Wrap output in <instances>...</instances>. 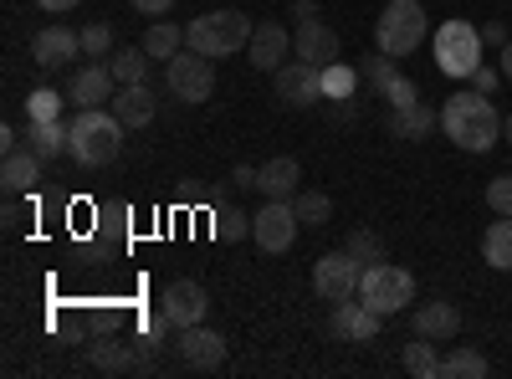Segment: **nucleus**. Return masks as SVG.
Wrapping results in <instances>:
<instances>
[{
    "label": "nucleus",
    "instance_id": "nucleus-1",
    "mask_svg": "<svg viewBox=\"0 0 512 379\" xmlns=\"http://www.w3.org/2000/svg\"><path fill=\"white\" fill-rule=\"evenodd\" d=\"M441 134L456 144V149H466V154H492L497 144H502V113L492 108V98L487 93H451L446 103H441Z\"/></svg>",
    "mask_w": 512,
    "mask_h": 379
},
{
    "label": "nucleus",
    "instance_id": "nucleus-2",
    "mask_svg": "<svg viewBox=\"0 0 512 379\" xmlns=\"http://www.w3.org/2000/svg\"><path fill=\"white\" fill-rule=\"evenodd\" d=\"M123 118L108 113V108H77L72 118V159L82 164V170H103V164H113L123 154Z\"/></svg>",
    "mask_w": 512,
    "mask_h": 379
},
{
    "label": "nucleus",
    "instance_id": "nucleus-3",
    "mask_svg": "<svg viewBox=\"0 0 512 379\" xmlns=\"http://www.w3.org/2000/svg\"><path fill=\"white\" fill-rule=\"evenodd\" d=\"M256 21L246 11H205L185 26V47H195L200 57H236L246 52Z\"/></svg>",
    "mask_w": 512,
    "mask_h": 379
},
{
    "label": "nucleus",
    "instance_id": "nucleus-4",
    "mask_svg": "<svg viewBox=\"0 0 512 379\" xmlns=\"http://www.w3.org/2000/svg\"><path fill=\"white\" fill-rule=\"evenodd\" d=\"M425 36H431V16H425L420 0H390L374 21V41L384 57H410Z\"/></svg>",
    "mask_w": 512,
    "mask_h": 379
},
{
    "label": "nucleus",
    "instance_id": "nucleus-5",
    "mask_svg": "<svg viewBox=\"0 0 512 379\" xmlns=\"http://www.w3.org/2000/svg\"><path fill=\"white\" fill-rule=\"evenodd\" d=\"M359 303L374 308L379 318L410 308V303H415V272H405V267H395V262L364 267V277H359Z\"/></svg>",
    "mask_w": 512,
    "mask_h": 379
},
{
    "label": "nucleus",
    "instance_id": "nucleus-6",
    "mask_svg": "<svg viewBox=\"0 0 512 379\" xmlns=\"http://www.w3.org/2000/svg\"><path fill=\"white\" fill-rule=\"evenodd\" d=\"M431 52L446 77H472L482 67V31L472 21H441V31L431 36Z\"/></svg>",
    "mask_w": 512,
    "mask_h": 379
},
{
    "label": "nucleus",
    "instance_id": "nucleus-7",
    "mask_svg": "<svg viewBox=\"0 0 512 379\" xmlns=\"http://www.w3.org/2000/svg\"><path fill=\"white\" fill-rule=\"evenodd\" d=\"M164 88L175 93L180 103H205L210 93H216V57H200L195 47L175 52L164 62Z\"/></svg>",
    "mask_w": 512,
    "mask_h": 379
},
{
    "label": "nucleus",
    "instance_id": "nucleus-8",
    "mask_svg": "<svg viewBox=\"0 0 512 379\" xmlns=\"http://www.w3.org/2000/svg\"><path fill=\"white\" fill-rule=\"evenodd\" d=\"M359 277H364V267L349 257V246L344 251H323V257L313 262V292L323 303H349L359 292Z\"/></svg>",
    "mask_w": 512,
    "mask_h": 379
},
{
    "label": "nucleus",
    "instance_id": "nucleus-9",
    "mask_svg": "<svg viewBox=\"0 0 512 379\" xmlns=\"http://www.w3.org/2000/svg\"><path fill=\"white\" fill-rule=\"evenodd\" d=\"M297 231H303V221H297L292 200H267V205L251 216V241L262 246L267 257H282V251L297 241Z\"/></svg>",
    "mask_w": 512,
    "mask_h": 379
},
{
    "label": "nucleus",
    "instance_id": "nucleus-10",
    "mask_svg": "<svg viewBox=\"0 0 512 379\" xmlns=\"http://www.w3.org/2000/svg\"><path fill=\"white\" fill-rule=\"evenodd\" d=\"M272 77H277V98H282L287 108H313V103L323 98V67H313V62H303V57L282 62Z\"/></svg>",
    "mask_w": 512,
    "mask_h": 379
},
{
    "label": "nucleus",
    "instance_id": "nucleus-11",
    "mask_svg": "<svg viewBox=\"0 0 512 379\" xmlns=\"http://www.w3.org/2000/svg\"><path fill=\"white\" fill-rule=\"evenodd\" d=\"M159 313L169 318V328H195V323H205L210 298H205V287H200V282L180 277V282H169V287L159 292Z\"/></svg>",
    "mask_w": 512,
    "mask_h": 379
},
{
    "label": "nucleus",
    "instance_id": "nucleus-12",
    "mask_svg": "<svg viewBox=\"0 0 512 379\" xmlns=\"http://www.w3.org/2000/svg\"><path fill=\"white\" fill-rule=\"evenodd\" d=\"M287 52H292V31H287L282 21H256V31H251V41H246L251 67H256V72H277V67L287 62Z\"/></svg>",
    "mask_w": 512,
    "mask_h": 379
},
{
    "label": "nucleus",
    "instance_id": "nucleus-13",
    "mask_svg": "<svg viewBox=\"0 0 512 379\" xmlns=\"http://www.w3.org/2000/svg\"><path fill=\"white\" fill-rule=\"evenodd\" d=\"M72 57H82V31H72V26H41L36 36H31V62L36 67H67Z\"/></svg>",
    "mask_w": 512,
    "mask_h": 379
},
{
    "label": "nucleus",
    "instance_id": "nucleus-14",
    "mask_svg": "<svg viewBox=\"0 0 512 379\" xmlns=\"http://www.w3.org/2000/svg\"><path fill=\"white\" fill-rule=\"evenodd\" d=\"M180 359L190 364V369H200V374H210V369H221L226 364V339L216 328H205V323H195V328H180Z\"/></svg>",
    "mask_w": 512,
    "mask_h": 379
},
{
    "label": "nucleus",
    "instance_id": "nucleus-15",
    "mask_svg": "<svg viewBox=\"0 0 512 379\" xmlns=\"http://www.w3.org/2000/svg\"><path fill=\"white\" fill-rule=\"evenodd\" d=\"M292 57H303V62H313V67L338 62V31L323 26L318 16H313V21H297V31H292Z\"/></svg>",
    "mask_w": 512,
    "mask_h": 379
},
{
    "label": "nucleus",
    "instance_id": "nucleus-16",
    "mask_svg": "<svg viewBox=\"0 0 512 379\" xmlns=\"http://www.w3.org/2000/svg\"><path fill=\"white\" fill-rule=\"evenodd\" d=\"M256 190H262L267 200H292L297 190H303V164H297L292 154H277L267 164H256Z\"/></svg>",
    "mask_w": 512,
    "mask_h": 379
},
{
    "label": "nucleus",
    "instance_id": "nucleus-17",
    "mask_svg": "<svg viewBox=\"0 0 512 379\" xmlns=\"http://www.w3.org/2000/svg\"><path fill=\"white\" fill-rule=\"evenodd\" d=\"M113 93H118V82H113L108 62H88V67H77L72 88H67V98H72L77 108H103V103H113Z\"/></svg>",
    "mask_w": 512,
    "mask_h": 379
},
{
    "label": "nucleus",
    "instance_id": "nucleus-18",
    "mask_svg": "<svg viewBox=\"0 0 512 379\" xmlns=\"http://www.w3.org/2000/svg\"><path fill=\"white\" fill-rule=\"evenodd\" d=\"M333 339H349V344H369V339H379V328H384V318L374 313V308H364V303H333Z\"/></svg>",
    "mask_w": 512,
    "mask_h": 379
},
{
    "label": "nucleus",
    "instance_id": "nucleus-19",
    "mask_svg": "<svg viewBox=\"0 0 512 379\" xmlns=\"http://www.w3.org/2000/svg\"><path fill=\"white\" fill-rule=\"evenodd\" d=\"M441 129V113L431 108V103H405V108H390V134L395 139H405V144H425Z\"/></svg>",
    "mask_w": 512,
    "mask_h": 379
},
{
    "label": "nucleus",
    "instance_id": "nucleus-20",
    "mask_svg": "<svg viewBox=\"0 0 512 379\" xmlns=\"http://www.w3.org/2000/svg\"><path fill=\"white\" fill-rule=\"evenodd\" d=\"M415 333H420V339H436V344H451L456 333H461V308L446 303V298L415 308Z\"/></svg>",
    "mask_w": 512,
    "mask_h": 379
},
{
    "label": "nucleus",
    "instance_id": "nucleus-21",
    "mask_svg": "<svg viewBox=\"0 0 512 379\" xmlns=\"http://www.w3.org/2000/svg\"><path fill=\"white\" fill-rule=\"evenodd\" d=\"M154 93L144 88V82H128V88L113 93V113L123 118V129H144V123H154Z\"/></svg>",
    "mask_w": 512,
    "mask_h": 379
},
{
    "label": "nucleus",
    "instance_id": "nucleus-22",
    "mask_svg": "<svg viewBox=\"0 0 512 379\" xmlns=\"http://www.w3.org/2000/svg\"><path fill=\"white\" fill-rule=\"evenodd\" d=\"M36 180H41V154L36 149H11L6 164H0V185H6V195H26Z\"/></svg>",
    "mask_w": 512,
    "mask_h": 379
},
{
    "label": "nucleus",
    "instance_id": "nucleus-23",
    "mask_svg": "<svg viewBox=\"0 0 512 379\" xmlns=\"http://www.w3.org/2000/svg\"><path fill=\"white\" fill-rule=\"evenodd\" d=\"M482 262L497 272H512V216H497L482 231Z\"/></svg>",
    "mask_w": 512,
    "mask_h": 379
},
{
    "label": "nucleus",
    "instance_id": "nucleus-24",
    "mask_svg": "<svg viewBox=\"0 0 512 379\" xmlns=\"http://www.w3.org/2000/svg\"><path fill=\"white\" fill-rule=\"evenodd\" d=\"M31 149L41 154V159H57V154H67L72 149V123H31Z\"/></svg>",
    "mask_w": 512,
    "mask_h": 379
},
{
    "label": "nucleus",
    "instance_id": "nucleus-25",
    "mask_svg": "<svg viewBox=\"0 0 512 379\" xmlns=\"http://www.w3.org/2000/svg\"><path fill=\"white\" fill-rule=\"evenodd\" d=\"M149 52L144 47H123V52H113L108 57V72H113V82H118V88H128V82H144L149 77Z\"/></svg>",
    "mask_w": 512,
    "mask_h": 379
},
{
    "label": "nucleus",
    "instance_id": "nucleus-26",
    "mask_svg": "<svg viewBox=\"0 0 512 379\" xmlns=\"http://www.w3.org/2000/svg\"><path fill=\"white\" fill-rule=\"evenodd\" d=\"M405 369L415 374V379H441V354H436V339H420V333H415V339L405 344Z\"/></svg>",
    "mask_w": 512,
    "mask_h": 379
},
{
    "label": "nucleus",
    "instance_id": "nucleus-27",
    "mask_svg": "<svg viewBox=\"0 0 512 379\" xmlns=\"http://www.w3.org/2000/svg\"><path fill=\"white\" fill-rule=\"evenodd\" d=\"M292 210H297V221H303V226H328L333 221V195L328 190H297Z\"/></svg>",
    "mask_w": 512,
    "mask_h": 379
},
{
    "label": "nucleus",
    "instance_id": "nucleus-28",
    "mask_svg": "<svg viewBox=\"0 0 512 379\" xmlns=\"http://www.w3.org/2000/svg\"><path fill=\"white\" fill-rule=\"evenodd\" d=\"M354 93H359V67H349V62H328V67H323V98L349 103Z\"/></svg>",
    "mask_w": 512,
    "mask_h": 379
},
{
    "label": "nucleus",
    "instance_id": "nucleus-29",
    "mask_svg": "<svg viewBox=\"0 0 512 379\" xmlns=\"http://www.w3.org/2000/svg\"><path fill=\"white\" fill-rule=\"evenodd\" d=\"M180 47H185V31H180V26H169V21H154V26L144 31V52H149L154 62H169Z\"/></svg>",
    "mask_w": 512,
    "mask_h": 379
},
{
    "label": "nucleus",
    "instance_id": "nucleus-30",
    "mask_svg": "<svg viewBox=\"0 0 512 379\" xmlns=\"http://www.w3.org/2000/svg\"><path fill=\"white\" fill-rule=\"evenodd\" d=\"M492 364H487V354H477V349H451L446 359H441V379H482Z\"/></svg>",
    "mask_w": 512,
    "mask_h": 379
},
{
    "label": "nucleus",
    "instance_id": "nucleus-31",
    "mask_svg": "<svg viewBox=\"0 0 512 379\" xmlns=\"http://www.w3.org/2000/svg\"><path fill=\"white\" fill-rule=\"evenodd\" d=\"M349 257L359 262V267H374V262H390V257H384V236L379 231H369V226H359V231H349Z\"/></svg>",
    "mask_w": 512,
    "mask_h": 379
},
{
    "label": "nucleus",
    "instance_id": "nucleus-32",
    "mask_svg": "<svg viewBox=\"0 0 512 379\" xmlns=\"http://www.w3.org/2000/svg\"><path fill=\"white\" fill-rule=\"evenodd\" d=\"M62 108H67V98L57 88H31V98H26V118L31 123H57Z\"/></svg>",
    "mask_w": 512,
    "mask_h": 379
},
{
    "label": "nucleus",
    "instance_id": "nucleus-33",
    "mask_svg": "<svg viewBox=\"0 0 512 379\" xmlns=\"http://www.w3.org/2000/svg\"><path fill=\"white\" fill-rule=\"evenodd\" d=\"M400 67H395V57H384V52H374V57H359V77L369 82L374 93H384L390 88V77H395Z\"/></svg>",
    "mask_w": 512,
    "mask_h": 379
},
{
    "label": "nucleus",
    "instance_id": "nucleus-34",
    "mask_svg": "<svg viewBox=\"0 0 512 379\" xmlns=\"http://www.w3.org/2000/svg\"><path fill=\"white\" fill-rule=\"evenodd\" d=\"M108 52H113V31H108V21H93V26H82V57L103 62Z\"/></svg>",
    "mask_w": 512,
    "mask_h": 379
},
{
    "label": "nucleus",
    "instance_id": "nucleus-35",
    "mask_svg": "<svg viewBox=\"0 0 512 379\" xmlns=\"http://www.w3.org/2000/svg\"><path fill=\"white\" fill-rule=\"evenodd\" d=\"M216 236L221 241H246L251 236V216L246 210H216Z\"/></svg>",
    "mask_w": 512,
    "mask_h": 379
},
{
    "label": "nucleus",
    "instance_id": "nucleus-36",
    "mask_svg": "<svg viewBox=\"0 0 512 379\" xmlns=\"http://www.w3.org/2000/svg\"><path fill=\"white\" fill-rule=\"evenodd\" d=\"M487 205H492V216H512V175H492Z\"/></svg>",
    "mask_w": 512,
    "mask_h": 379
},
{
    "label": "nucleus",
    "instance_id": "nucleus-37",
    "mask_svg": "<svg viewBox=\"0 0 512 379\" xmlns=\"http://www.w3.org/2000/svg\"><path fill=\"white\" fill-rule=\"evenodd\" d=\"M379 98L390 103V108H405V103H415V98H420V88H415V82H410L405 72H395V77H390V88H384Z\"/></svg>",
    "mask_w": 512,
    "mask_h": 379
},
{
    "label": "nucleus",
    "instance_id": "nucleus-38",
    "mask_svg": "<svg viewBox=\"0 0 512 379\" xmlns=\"http://www.w3.org/2000/svg\"><path fill=\"white\" fill-rule=\"evenodd\" d=\"M507 41H512V36H507V26H502V21H487V26H482V47H497V52H502Z\"/></svg>",
    "mask_w": 512,
    "mask_h": 379
},
{
    "label": "nucleus",
    "instance_id": "nucleus-39",
    "mask_svg": "<svg viewBox=\"0 0 512 379\" xmlns=\"http://www.w3.org/2000/svg\"><path fill=\"white\" fill-rule=\"evenodd\" d=\"M472 82H477V93H497L502 67H477V72H472Z\"/></svg>",
    "mask_w": 512,
    "mask_h": 379
},
{
    "label": "nucleus",
    "instance_id": "nucleus-40",
    "mask_svg": "<svg viewBox=\"0 0 512 379\" xmlns=\"http://www.w3.org/2000/svg\"><path fill=\"white\" fill-rule=\"evenodd\" d=\"M169 6H175V0H134L139 16H169Z\"/></svg>",
    "mask_w": 512,
    "mask_h": 379
},
{
    "label": "nucleus",
    "instance_id": "nucleus-41",
    "mask_svg": "<svg viewBox=\"0 0 512 379\" xmlns=\"http://www.w3.org/2000/svg\"><path fill=\"white\" fill-rule=\"evenodd\" d=\"M36 6L47 16H67V11H77V0H36Z\"/></svg>",
    "mask_w": 512,
    "mask_h": 379
},
{
    "label": "nucleus",
    "instance_id": "nucleus-42",
    "mask_svg": "<svg viewBox=\"0 0 512 379\" xmlns=\"http://www.w3.org/2000/svg\"><path fill=\"white\" fill-rule=\"evenodd\" d=\"M236 190H256V170H251V164H236Z\"/></svg>",
    "mask_w": 512,
    "mask_h": 379
},
{
    "label": "nucleus",
    "instance_id": "nucleus-43",
    "mask_svg": "<svg viewBox=\"0 0 512 379\" xmlns=\"http://www.w3.org/2000/svg\"><path fill=\"white\" fill-rule=\"evenodd\" d=\"M292 16H297V21H313L318 6H313V0H292Z\"/></svg>",
    "mask_w": 512,
    "mask_h": 379
},
{
    "label": "nucleus",
    "instance_id": "nucleus-44",
    "mask_svg": "<svg viewBox=\"0 0 512 379\" xmlns=\"http://www.w3.org/2000/svg\"><path fill=\"white\" fill-rule=\"evenodd\" d=\"M6 231H21V205H16V195H11V205H6Z\"/></svg>",
    "mask_w": 512,
    "mask_h": 379
},
{
    "label": "nucleus",
    "instance_id": "nucleus-45",
    "mask_svg": "<svg viewBox=\"0 0 512 379\" xmlns=\"http://www.w3.org/2000/svg\"><path fill=\"white\" fill-rule=\"evenodd\" d=\"M502 77L512 82V41H507V47H502Z\"/></svg>",
    "mask_w": 512,
    "mask_h": 379
},
{
    "label": "nucleus",
    "instance_id": "nucleus-46",
    "mask_svg": "<svg viewBox=\"0 0 512 379\" xmlns=\"http://www.w3.org/2000/svg\"><path fill=\"white\" fill-rule=\"evenodd\" d=\"M502 139L512 144V113H502Z\"/></svg>",
    "mask_w": 512,
    "mask_h": 379
}]
</instances>
